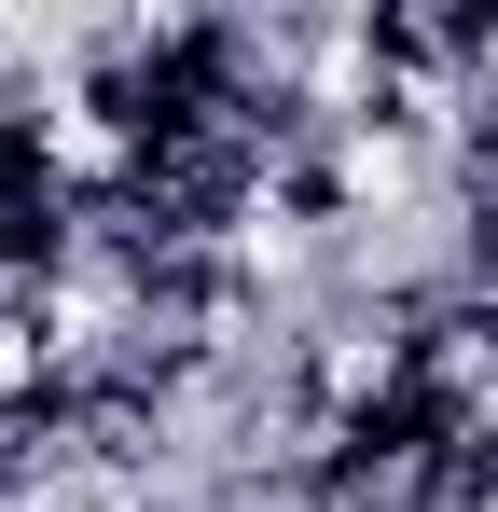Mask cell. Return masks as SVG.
Segmentation results:
<instances>
[{
	"mask_svg": "<svg viewBox=\"0 0 498 512\" xmlns=\"http://www.w3.org/2000/svg\"><path fill=\"white\" fill-rule=\"evenodd\" d=\"M56 250H70V180H56V153H42V125L0 111V291L42 277Z\"/></svg>",
	"mask_w": 498,
	"mask_h": 512,
	"instance_id": "obj_1",
	"label": "cell"
}]
</instances>
